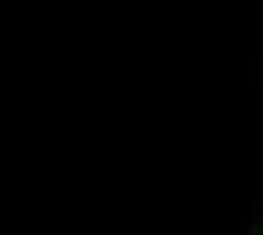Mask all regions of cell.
Instances as JSON below:
<instances>
[{
  "label": "cell",
  "mask_w": 263,
  "mask_h": 235,
  "mask_svg": "<svg viewBox=\"0 0 263 235\" xmlns=\"http://www.w3.org/2000/svg\"><path fill=\"white\" fill-rule=\"evenodd\" d=\"M240 235H263V208H254L252 215L243 224Z\"/></svg>",
  "instance_id": "6da1fadb"
}]
</instances>
